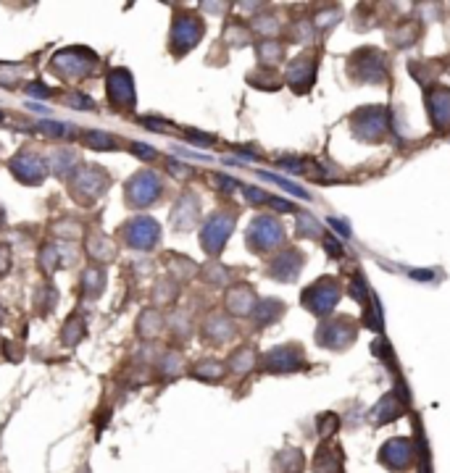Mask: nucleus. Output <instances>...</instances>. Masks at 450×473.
Returning a JSON list of instances; mask_svg holds the SVG:
<instances>
[{
	"label": "nucleus",
	"instance_id": "4be33fe9",
	"mask_svg": "<svg viewBox=\"0 0 450 473\" xmlns=\"http://www.w3.org/2000/svg\"><path fill=\"white\" fill-rule=\"evenodd\" d=\"M150 300H153V307H169L174 305L179 300V284L169 276H161L155 279L153 289H150Z\"/></svg>",
	"mask_w": 450,
	"mask_h": 473
},
{
	"label": "nucleus",
	"instance_id": "4d7b16f0",
	"mask_svg": "<svg viewBox=\"0 0 450 473\" xmlns=\"http://www.w3.org/2000/svg\"><path fill=\"white\" fill-rule=\"evenodd\" d=\"M3 321H6V305L0 303V323H3Z\"/></svg>",
	"mask_w": 450,
	"mask_h": 473
},
{
	"label": "nucleus",
	"instance_id": "c03bdc74",
	"mask_svg": "<svg viewBox=\"0 0 450 473\" xmlns=\"http://www.w3.org/2000/svg\"><path fill=\"white\" fill-rule=\"evenodd\" d=\"M258 177L261 179H266V182H274V184H279L282 189H287V192H293V195H297V198H308V192L306 189H297L293 182H287V179L282 177H274V174H266V171H258Z\"/></svg>",
	"mask_w": 450,
	"mask_h": 473
},
{
	"label": "nucleus",
	"instance_id": "e433bc0d",
	"mask_svg": "<svg viewBox=\"0 0 450 473\" xmlns=\"http://www.w3.org/2000/svg\"><path fill=\"white\" fill-rule=\"evenodd\" d=\"M50 232H53V236H63L66 242H69V239H79V236L84 234L82 224H79L77 218H63V221H56V224L50 226Z\"/></svg>",
	"mask_w": 450,
	"mask_h": 473
},
{
	"label": "nucleus",
	"instance_id": "0eeeda50",
	"mask_svg": "<svg viewBox=\"0 0 450 473\" xmlns=\"http://www.w3.org/2000/svg\"><path fill=\"white\" fill-rule=\"evenodd\" d=\"M106 97L111 108L116 111H134L137 106V93H134V79L132 71L124 66H114L106 74Z\"/></svg>",
	"mask_w": 450,
	"mask_h": 473
},
{
	"label": "nucleus",
	"instance_id": "09e8293b",
	"mask_svg": "<svg viewBox=\"0 0 450 473\" xmlns=\"http://www.w3.org/2000/svg\"><path fill=\"white\" fill-rule=\"evenodd\" d=\"M24 93L29 95V97H50L53 90L42 82H29V84H24Z\"/></svg>",
	"mask_w": 450,
	"mask_h": 473
},
{
	"label": "nucleus",
	"instance_id": "9b49d317",
	"mask_svg": "<svg viewBox=\"0 0 450 473\" xmlns=\"http://www.w3.org/2000/svg\"><path fill=\"white\" fill-rule=\"evenodd\" d=\"M379 460L390 471H405L414 463V442L405 437H395L385 442L379 449Z\"/></svg>",
	"mask_w": 450,
	"mask_h": 473
},
{
	"label": "nucleus",
	"instance_id": "a19ab883",
	"mask_svg": "<svg viewBox=\"0 0 450 473\" xmlns=\"http://www.w3.org/2000/svg\"><path fill=\"white\" fill-rule=\"evenodd\" d=\"M63 106L66 108H74V111H95V103L82 93H63Z\"/></svg>",
	"mask_w": 450,
	"mask_h": 473
},
{
	"label": "nucleus",
	"instance_id": "6e6d98bb",
	"mask_svg": "<svg viewBox=\"0 0 450 473\" xmlns=\"http://www.w3.org/2000/svg\"><path fill=\"white\" fill-rule=\"evenodd\" d=\"M269 202H272L277 211H284V213H290V211H295V205L293 202H287V200H279V198H269Z\"/></svg>",
	"mask_w": 450,
	"mask_h": 473
},
{
	"label": "nucleus",
	"instance_id": "f8f14e48",
	"mask_svg": "<svg viewBox=\"0 0 450 473\" xmlns=\"http://www.w3.org/2000/svg\"><path fill=\"white\" fill-rule=\"evenodd\" d=\"M224 305H226V313H232V316H253V310L258 305L256 289H253L250 284L229 287L224 295Z\"/></svg>",
	"mask_w": 450,
	"mask_h": 473
},
{
	"label": "nucleus",
	"instance_id": "bb28decb",
	"mask_svg": "<svg viewBox=\"0 0 450 473\" xmlns=\"http://www.w3.org/2000/svg\"><path fill=\"white\" fill-rule=\"evenodd\" d=\"M192 378L219 384V381L224 378V363L216 360V358H203V360H198V363L192 366Z\"/></svg>",
	"mask_w": 450,
	"mask_h": 473
},
{
	"label": "nucleus",
	"instance_id": "20e7f679",
	"mask_svg": "<svg viewBox=\"0 0 450 473\" xmlns=\"http://www.w3.org/2000/svg\"><path fill=\"white\" fill-rule=\"evenodd\" d=\"M121 242L130 250L137 252H150L153 248H158L161 242V226L150 216H132L130 221H124L118 229Z\"/></svg>",
	"mask_w": 450,
	"mask_h": 473
},
{
	"label": "nucleus",
	"instance_id": "f03ea898",
	"mask_svg": "<svg viewBox=\"0 0 450 473\" xmlns=\"http://www.w3.org/2000/svg\"><path fill=\"white\" fill-rule=\"evenodd\" d=\"M111 177L106 168H100L98 163H82L77 168V174L69 179V195L79 205H93L108 192Z\"/></svg>",
	"mask_w": 450,
	"mask_h": 473
},
{
	"label": "nucleus",
	"instance_id": "9d476101",
	"mask_svg": "<svg viewBox=\"0 0 450 473\" xmlns=\"http://www.w3.org/2000/svg\"><path fill=\"white\" fill-rule=\"evenodd\" d=\"M201 218V200L195 192H182L179 200L174 202V208L169 213V224L174 232H189L198 226Z\"/></svg>",
	"mask_w": 450,
	"mask_h": 473
},
{
	"label": "nucleus",
	"instance_id": "393cba45",
	"mask_svg": "<svg viewBox=\"0 0 450 473\" xmlns=\"http://www.w3.org/2000/svg\"><path fill=\"white\" fill-rule=\"evenodd\" d=\"M166 329H169V334H171L177 342H187L189 337H192V319H189V313H185V310H171V313L166 316Z\"/></svg>",
	"mask_w": 450,
	"mask_h": 473
},
{
	"label": "nucleus",
	"instance_id": "37998d69",
	"mask_svg": "<svg viewBox=\"0 0 450 473\" xmlns=\"http://www.w3.org/2000/svg\"><path fill=\"white\" fill-rule=\"evenodd\" d=\"M140 127L142 129H148V131H158V134H169V131L174 129L166 118H158V116H142Z\"/></svg>",
	"mask_w": 450,
	"mask_h": 473
},
{
	"label": "nucleus",
	"instance_id": "1a4fd4ad",
	"mask_svg": "<svg viewBox=\"0 0 450 473\" xmlns=\"http://www.w3.org/2000/svg\"><path fill=\"white\" fill-rule=\"evenodd\" d=\"M284 239V232H282V224L272 218V216H258V218H253L248 226V248L253 252H272L274 248H279Z\"/></svg>",
	"mask_w": 450,
	"mask_h": 473
},
{
	"label": "nucleus",
	"instance_id": "603ef678",
	"mask_svg": "<svg viewBox=\"0 0 450 473\" xmlns=\"http://www.w3.org/2000/svg\"><path fill=\"white\" fill-rule=\"evenodd\" d=\"M185 137H187L189 142H195L198 147H208L213 142V137L211 134H203V131H198V129H189V131H185Z\"/></svg>",
	"mask_w": 450,
	"mask_h": 473
},
{
	"label": "nucleus",
	"instance_id": "7ed1b4c3",
	"mask_svg": "<svg viewBox=\"0 0 450 473\" xmlns=\"http://www.w3.org/2000/svg\"><path fill=\"white\" fill-rule=\"evenodd\" d=\"M98 69V56L90 47H63L50 61V71L59 79H84Z\"/></svg>",
	"mask_w": 450,
	"mask_h": 473
},
{
	"label": "nucleus",
	"instance_id": "a878e982",
	"mask_svg": "<svg viewBox=\"0 0 450 473\" xmlns=\"http://www.w3.org/2000/svg\"><path fill=\"white\" fill-rule=\"evenodd\" d=\"M316 473H340L343 471V452L337 447H321L313 460Z\"/></svg>",
	"mask_w": 450,
	"mask_h": 473
},
{
	"label": "nucleus",
	"instance_id": "c9c22d12",
	"mask_svg": "<svg viewBox=\"0 0 450 473\" xmlns=\"http://www.w3.org/2000/svg\"><path fill=\"white\" fill-rule=\"evenodd\" d=\"M282 310H284L282 303H277V300H263V303H258L256 310H253V319H256L258 326H266V323H272V321L279 319Z\"/></svg>",
	"mask_w": 450,
	"mask_h": 473
},
{
	"label": "nucleus",
	"instance_id": "a211bd4d",
	"mask_svg": "<svg viewBox=\"0 0 450 473\" xmlns=\"http://www.w3.org/2000/svg\"><path fill=\"white\" fill-rule=\"evenodd\" d=\"M300 266H303V255L295 252V250H284V252H279V255L272 260L269 276L277 279V282H293L297 276V271H300Z\"/></svg>",
	"mask_w": 450,
	"mask_h": 473
},
{
	"label": "nucleus",
	"instance_id": "4468645a",
	"mask_svg": "<svg viewBox=\"0 0 450 473\" xmlns=\"http://www.w3.org/2000/svg\"><path fill=\"white\" fill-rule=\"evenodd\" d=\"M303 366V358H300V350L293 347V344H284V347H274L266 353L263 358V368L266 371H274V374H284V371H295V368Z\"/></svg>",
	"mask_w": 450,
	"mask_h": 473
},
{
	"label": "nucleus",
	"instance_id": "49530a36",
	"mask_svg": "<svg viewBox=\"0 0 450 473\" xmlns=\"http://www.w3.org/2000/svg\"><path fill=\"white\" fill-rule=\"evenodd\" d=\"M337 426H340V424H337V415H334V413L321 415V418H319V434L324 439H329L332 434L337 431Z\"/></svg>",
	"mask_w": 450,
	"mask_h": 473
},
{
	"label": "nucleus",
	"instance_id": "13d9d810",
	"mask_svg": "<svg viewBox=\"0 0 450 473\" xmlns=\"http://www.w3.org/2000/svg\"><path fill=\"white\" fill-rule=\"evenodd\" d=\"M6 224V211H3V208H0V226Z\"/></svg>",
	"mask_w": 450,
	"mask_h": 473
},
{
	"label": "nucleus",
	"instance_id": "3c124183",
	"mask_svg": "<svg viewBox=\"0 0 450 473\" xmlns=\"http://www.w3.org/2000/svg\"><path fill=\"white\" fill-rule=\"evenodd\" d=\"M11 266H13V252H11V248L0 242V276H6V273L11 271Z\"/></svg>",
	"mask_w": 450,
	"mask_h": 473
},
{
	"label": "nucleus",
	"instance_id": "5fc2aeb1",
	"mask_svg": "<svg viewBox=\"0 0 450 473\" xmlns=\"http://www.w3.org/2000/svg\"><path fill=\"white\" fill-rule=\"evenodd\" d=\"M242 192H245V198H248L250 202H261V205H263V202H269V195H266L263 189L245 187V184H242Z\"/></svg>",
	"mask_w": 450,
	"mask_h": 473
},
{
	"label": "nucleus",
	"instance_id": "c85d7f7f",
	"mask_svg": "<svg viewBox=\"0 0 450 473\" xmlns=\"http://www.w3.org/2000/svg\"><path fill=\"white\" fill-rule=\"evenodd\" d=\"M158 374L166 378H177L182 376V371H185V358L177 353V350H166V353H161V358H158Z\"/></svg>",
	"mask_w": 450,
	"mask_h": 473
},
{
	"label": "nucleus",
	"instance_id": "f704fd0d",
	"mask_svg": "<svg viewBox=\"0 0 450 473\" xmlns=\"http://www.w3.org/2000/svg\"><path fill=\"white\" fill-rule=\"evenodd\" d=\"M258 58L263 66H274L284 58V45L279 40H261L258 42Z\"/></svg>",
	"mask_w": 450,
	"mask_h": 473
},
{
	"label": "nucleus",
	"instance_id": "c756f323",
	"mask_svg": "<svg viewBox=\"0 0 450 473\" xmlns=\"http://www.w3.org/2000/svg\"><path fill=\"white\" fill-rule=\"evenodd\" d=\"M256 366V350L253 347H237L235 353L229 355V371L237 376H245L248 371Z\"/></svg>",
	"mask_w": 450,
	"mask_h": 473
},
{
	"label": "nucleus",
	"instance_id": "6ab92c4d",
	"mask_svg": "<svg viewBox=\"0 0 450 473\" xmlns=\"http://www.w3.org/2000/svg\"><path fill=\"white\" fill-rule=\"evenodd\" d=\"M164 266L166 271H169V279H174L177 284L189 282V279H195L201 273V266L192 258H187V255H182V252H166Z\"/></svg>",
	"mask_w": 450,
	"mask_h": 473
},
{
	"label": "nucleus",
	"instance_id": "dca6fc26",
	"mask_svg": "<svg viewBox=\"0 0 450 473\" xmlns=\"http://www.w3.org/2000/svg\"><path fill=\"white\" fill-rule=\"evenodd\" d=\"M84 255L93 260V263H98V266H106V263H114V260H116L118 250L106 234L90 232V234L84 236Z\"/></svg>",
	"mask_w": 450,
	"mask_h": 473
},
{
	"label": "nucleus",
	"instance_id": "473e14b6",
	"mask_svg": "<svg viewBox=\"0 0 450 473\" xmlns=\"http://www.w3.org/2000/svg\"><path fill=\"white\" fill-rule=\"evenodd\" d=\"M277 468L282 473H300L306 468V460H303V452L295 447H287L284 452L277 455Z\"/></svg>",
	"mask_w": 450,
	"mask_h": 473
},
{
	"label": "nucleus",
	"instance_id": "cd10ccee",
	"mask_svg": "<svg viewBox=\"0 0 450 473\" xmlns=\"http://www.w3.org/2000/svg\"><path fill=\"white\" fill-rule=\"evenodd\" d=\"M61 263H63V258H61V248L59 245H42L40 248V255H37V266H40V273H45L47 279L53 276V273L61 268Z\"/></svg>",
	"mask_w": 450,
	"mask_h": 473
},
{
	"label": "nucleus",
	"instance_id": "2eb2a0df",
	"mask_svg": "<svg viewBox=\"0 0 450 473\" xmlns=\"http://www.w3.org/2000/svg\"><path fill=\"white\" fill-rule=\"evenodd\" d=\"M166 329V316L158 307H142L137 321H134V331L142 342H155Z\"/></svg>",
	"mask_w": 450,
	"mask_h": 473
},
{
	"label": "nucleus",
	"instance_id": "8fccbe9b",
	"mask_svg": "<svg viewBox=\"0 0 450 473\" xmlns=\"http://www.w3.org/2000/svg\"><path fill=\"white\" fill-rule=\"evenodd\" d=\"M3 353H6V358H8V360L19 363V360L24 358V347H22V344L11 342V339H3Z\"/></svg>",
	"mask_w": 450,
	"mask_h": 473
},
{
	"label": "nucleus",
	"instance_id": "72a5a7b5",
	"mask_svg": "<svg viewBox=\"0 0 450 473\" xmlns=\"http://www.w3.org/2000/svg\"><path fill=\"white\" fill-rule=\"evenodd\" d=\"M198 276H201L205 284H211V287H224V284L229 282V276H232V273H229L226 266H222V263H216V260H213V263L201 266V273H198Z\"/></svg>",
	"mask_w": 450,
	"mask_h": 473
},
{
	"label": "nucleus",
	"instance_id": "a18cd8bd",
	"mask_svg": "<svg viewBox=\"0 0 450 473\" xmlns=\"http://www.w3.org/2000/svg\"><path fill=\"white\" fill-rule=\"evenodd\" d=\"M130 153H134L140 161H145V163H150V161L158 158V150L150 147V145H145V142H130Z\"/></svg>",
	"mask_w": 450,
	"mask_h": 473
},
{
	"label": "nucleus",
	"instance_id": "423d86ee",
	"mask_svg": "<svg viewBox=\"0 0 450 473\" xmlns=\"http://www.w3.org/2000/svg\"><path fill=\"white\" fill-rule=\"evenodd\" d=\"M232 229H235V213H229V211L211 213V216L205 218L203 229H201L203 250H205L211 258L222 255V250H224L226 239L232 236Z\"/></svg>",
	"mask_w": 450,
	"mask_h": 473
},
{
	"label": "nucleus",
	"instance_id": "ddd939ff",
	"mask_svg": "<svg viewBox=\"0 0 450 473\" xmlns=\"http://www.w3.org/2000/svg\"><path fill=\"white\" fill-rule=\"evenodd\" d=\"M334 303H337V284L332 279H321L303 295V305H308L313 313H327Z\"/></svg>",
	"mask_w": 450,
	"mask_h": 473
},
{
	"label": "nucleus",
	"instance_id": "7c9ffc66",
	"mask_svg": "<svg viewBox=\"0 0 450 473\" xmlns=\"http://www.w3.org/2000/svg\"><path fill=\"white\" fill-rule=\"evenodd\" d=\"M56 305H59V289L53 287V284L47 282L42 284L40 289L35 292V307L40 316H50L53 310H56Z\"/></svg>",
	"mask_w": 450,
	"mask_h": 473
},
{
	"label": "nucleus",
	"instance_id": "864d4df0",
	"mask_svg": "<svg viewBox=\"0 0 450 473\" xmlns=\"http://www.w3.org/2000/svg\"><path fill=\"white\" fill-rule=\"evenodd\" d=\"M213 182H216V184H219V189H224V192H235L237 187H242V184H240V182H237V179H232V177H224V174H216V177H213Z\"/></svg>",
	"mask_w": 450,
	"mask_h": 473
},
{
	"label": "nucleus",
	"instance_id": "bf43d9fd",
	"mask_svg": "<svg viewBox=\"0 0 450 473\" xmlns=\"http://www.w3.org/2000/svg\"><path fill=\"white\" fill-rule=\"evenodd\" d=\"M3 118H6V113H3V111H0V121H3Z\"/></svg>",
	"mask_w": 450,
	"mask_h": 473
},
{
	"label": "nucleus",
	"instance_id": "5701e85b",
	"mask_svg": "<svg viewBox=\"0 0 450 473\" xmlns=\"http://www.w3.org/2000/svg\"><path fill=\"white\" fill-rule=\"evenodd\" d=\"M311 79H313V61H311V58H297V61H293V63H290V69H287V82H290V87H293V90H297V93L308 90Z\"/></svg>",
	"mask_w": 450,
	"mask_h": 473
},
{
	"label": "nucleus",
	"instance_id": "6e6552de",
	"mask_svg": "<svg viewBox=\"0 0 450 473\" xmlns=\"http://www.w3.org/2000/svg\"><path fill=\"white\" fill-rule=\"evenodd\" d=\"M8 168H11L13 179L22 182V184H26V187L42 184L47 177V171H50L47 158H42L37 150H19V153L8 161Z\"/></svg>",
	"mask_w": 450,
	"mask_h": 473
},
{
	"label": "nucleus",
	"instance_id": "aec40b11",
	"mask_svg": "<svg viewBox=\"0 0 450 473\" xmlns=\"http://www.w3.org/2000/svg\"><path fill=\"white\" fill-rule=\"evenodd\" d=\"M47 166L53 168V174L59 179H71L77 174V168L82 166V161H79V155H77L74 147H66V145H63V147H56V150L50 153Z\"/></svg>",
	"mask_w": 450,
	"mask_h": 473
},
{
	"label": "nucleus",
	"instance_id": "4c0bfd02",
	"mask_svg": "<svg viewBox=\"0 0 450 473\" xmlns=\"http://www.w3.org/2000/svg\"><path fill=\"white\" fill-rule=\"evenodd\" d=\"M22 82V66L19 63H0V87L13 90Z\"/></svg>",
	"mask_w": 450,
	"mask_h": 473
},
{
	"label": "nucleus",
	"instance_id": "b1692460",
	"mask_svg": "<svg viewBox=\"0 0 450 473\" xmlns=\"http://www.w3.org/2000/svg\"><path fill=\"white\" fill-rule=\"evenodd\" d=\"M84 334H87V321L79 313H71L61 326V344L63 347H77L84 339Z\"/></svg>",
	"mask_w": 450,
	"mask_h": 473
},
{
	"label": "nucleus",
	"instance_id": "39448f33",
	"mask_svg": "<svg viewBox=\"0 0 450 473\" xmlns=\"http://www.w3.org/2000/svg\"><path fill=\"white\" fill-rule=\"evenodd\" d=\"M205 35V24L201 16L195 13H177L171 22V32H169V50L182 58L185 53H189L192 47L198 45Z\"/></svg>",
	"mask_w": 450,
	"mask_h": 473
},
{
	"label": "nucleus",
	"instance_id": "2f4dec72",
	"mask_svg": "<svg viewBox=\"0 0 450 473\" xmlns=\"http://www.w3.org/2000/svg\"><path fill=\"white\" fill-rule=\"evenodd\" d=\"M82 142H84V147H90V150H116L118 147L116 137H114V134H108V131H100V129L84 131Z\"/></svg>",
	"mask_w": 450,
	"mask_h": 473
},
{
	"label": "nucleus",
	"instance_id": "412c9836",
	"mask_svg": "<svg viewBox=\"0 0 450 473\" xmlns=\"http://www.w3.org/2000/svg\"><path fill=\"white\" fill-rule=\"evenodd\" d=\"M106 292V266H98V263H90L82 268V295L90 297V300H98V297Z\"/></svg>",
	"mask_w": 450,
	"mask_h": 473
},
{
	"label": "nucleus",
	"instance_id": "79ce46f5",
	"mask_svg": "<svg viewBox=\"0 0 450 473\" xmlns=\"http://www.w3.org/2000/svg\"><path fill=\"white\" fill-rule=\"evenodd\" d=\"M440 97L435 106H429V111L435 113V118L440 121V127H442V121H450V93L448 90H440Z\"/></svg>",
	"mask_w": 450,
	"mask_h": 473
},
{
	"label": "nucleus",
	"instance_id": "58836bf2",
	"mask_svg": "<svg viewBox=\"0 0 450 473\" xmlns=\"http://www.w3.org/2000/svg\"><path fill=\"white\" fill-rule=\"evenodd\" d=\"M224 40H226V45L242 47V45H248L250 42V32L242 26V24H229V26L224 29Z\"/></svg>",
	"mask_w": 450,
	"mask_h": 473
},
{
	"label": "nucleus",
	"instance_id": "de8ad7c7",
	"mask_svg": "<svg viewBox=\"0 0 450 473\" xmlns=\"http://www.w3.org/2000/svg\"><path fill=\"white\" fill-rule=\"evenodd\" d=\"M166 171H169V174H171L174 179H187L189 174H192V168H189L187 163L174 161V158H169V161H166Z\"/></svg>",
	"mask_w": 450,
	"mask_h": 473
},
{
	"label": "nucleus",
	"instance_id": "ea45409f",
	"mask_svg": "<svg viewBox=\"0 0 450 473\" xmlns=\"http://www.w3.org/2000/svg\"><path fill=\"white\" fill-rule=\"evenodd\" d=\"M37 131H42L47 137H71V134H74V127H71V124H61V121H40V124H37Z\"/></svg>",
	"mask_w": 450,
	"mask_h": 473
},
{
	"label": "nucleus",
	"instance_id": "f257e3e1",
	"mask_svg": "<svg viewBox=\"0 0 450 473\" xmlns=\"http://www.w3.org/2000/svg\"><path fill=\"white\" fill-rule=\"evenodd\" d=\"M164 177L153 168H140L137 174H132L124 184V202L132 211L150 208L164 198Z\"/></svg>",
	"mask_w": 450,
	"mask_h": 473
},
{
	"label": "nucleus",
	"instance_id": "f3484780",
	"mask_svg": "<svg viewBox=\"0 0 450 473\" xmlns=\"http://www.w3.org/2000/svg\"><path fill=\"white\" fill-rule=\"evenodd\" d=\"M237 334L235 323L224 313H211L203 323V337L208 344H226Z\"/></svg>",
	"mask_w": 450,
	"mask_h": 473
}]
</instances>
